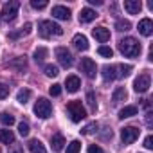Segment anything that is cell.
<instances>
[{"instance_id": "ab89813d", "label": "cell", "mask_w": 153, "mask_h": 153, "mask_svg": "<svg viewBox=\"0 0 153 153\" xmlns=\"http://www.w3.org/2000/svg\"><path fill=\"white\" fill-rule=\"evenodd\" d=\"M144 148H148V149L153 148V137H151V135H148V137L144 139Z\"/></svg>"}, {"instance_id": "4dcf8cb0", "label": "cell", "mask_w": 153, "mask_h": 153, "mask_svg": "<svg viewBox=\"0 0 153 153\" xmlns=\"http://www.w3.org/2000/svg\"><path fill=\"white\" fill-rule=\"evenodd\" d=\"M130 27H131V24L128 20H117V24H115L117 31H130Z\"/></svg>"}, {"instance_id": "cb8c5ba5", "label": "cell", "mask_w": 153, "mask_h": 153, "mask_svg": "<svg viewBox=\"0 0 153 153\" xmlns=\"http://www.w3.org/2000/svg\"><path fill=\"white\" fill-rule=\"evenodd\" d=\"M29 99H31V90H29V88H22V90L18 92V96H16V101L22 103V105H25Z\"/></svg>"}, {"instance_id": "7402d4cb", "label": "cell", "mask_w": 153, "mask_h": 153, "mask_svg": "<svg viewBox=\"0 0 153 153\" xmlns=\"http://www.w3.org/2000/svg\"><path fill=\"white\" fill-rule=\"evenodd\" d=\"M137 106H133V105H130V106H124L121 112H119V119H128V117H133V115H137Z\"/></svg>"}, {"instance_id": "83f0119b", "label": "cell", "mask_w": 153, "mask_h": 153, "mask_svg": "<svg viewBox=\"0 0 153 153\" xmlns=\"http://www.w3.org/2000/svg\"><path fill=\"white\" fill-rule=\"evenodd\" d=\"M0 123L6 124V126H11V124H15V117L11 114H7V112H2L0 114Z\"/></svg>"}, {"instance_id": "484cf974", "label": "cell", "mask_w": 153, "mask_h": 153, "mask_svg": "<svg viewBox=\"0 0 153 153\" xmlns=\"http://www.w3.org/2000/svg\"><path fill=\"white\" fill-rule=\"evenodd\" d=\"M115 70H119L117 78H126V76H130V72H131V65H119V67H115Z\"/></svg>"}, {"instance_id": "d590c367", "label": "cell", "mask_w": 153, "mask_h": 153, "mask_svg": "<svg viewBox=\"0 0 153 153\" xmlns=\"http://www.w3.org/2000/svg\"><path fill=\"white\" fill-rule=\"evenodd\" d=\"M31 6L34 9H45L47 7V2H45V0H31Z\"/></svg>"}, {"instance_id": "d4e9b609", "label": "cell", "mask_w": 153, "mask_h": 153, "mask_svg": "<svg viewBox=\"0 0 153 153\" xmlns=\"http://www.w3.org/2000/svg\"><path fill=\"white\" fill-rule=\"evenodd\" d=\"M47 56H49V51H47L45 47H38V49L34 51V59H36L38 63H42Z\"/></svg>"}, {"instance_id": "2e32d148", "label": "cell", "mask_w": 153, "mask_h": 153, "mask_svg": "<svg viewBox=\"0 0 153 153\" xmlns=\"http://www.w3.org/2000/svg\"><path fill=\"white\" fill-rule=\"evenodd\" d=\"M63 144H65V139H63L61 133H54L51 137V148H52V151H61Z\"/></svg>"}, {"instance_id": "e575fe53", "label": "cell", "mask_w": 153, "mask_h": 153, "mask_svg": "<svg viewBox=\"0 0 153 153\" xmlns=\"http://www.w3.org/2000/svg\"><path fill=\"white\" fill-rule=\"evenodd\" d=\"M97 130V124L96 123H90V124H87L83 130H81V133H85V135H90V133H94Z\"/></svg>"}, {"instance_id": "ac0fdd59", "label": "cell", "mask_w": 153, "mask_h": 153, "mask_svg": "<svg viewBox=\"0 0 153 153\" xmlns=\"http://www.w3.org/2000/svg\"><path fill=\"white\" fill-rule=\"evenodd\" d=\"M31 27H33L31 24H25L20 31H11V33H9V38H11V40H18V38H22V36H27V34L31 33Z\"/></svg>"}, {"instance_id": "1f68e13d", "label": "cell", "mask_w": 153, "mask_h": 153, "mask_svg": "<svg viewBox=\"0 0 153 153\" xmlns=\"http://www.w3.org/2000/svg\"><path fill=\"white\" fill-rule=\"evenodd\" d=\"M9 65H11V67H16L18 70H24V68L27 67V61H25V58H18V59H15V61H11Z\"/></svg>"}, {"instance_id": "60d3db41", "label": "cell", "mask_w": 153, "mask_h": 153, "mask_svg": "<svg viewBox=\"0 0 153 153\" xmlns=\"http://www.w3.org/2000/svg\"><path fill=\"white\" fill-rule=\"evenodd\" d=\"M88 153H103V149H101L97 144H90V146H88Z\"/></svg>"}, {"instance_id": "7c38bea8", "label": "cell", "mask_w": 153, "mask_h": 153, "mask_svg": "<svg viewBox=\"0 0 153 153\" xmlns=\"http://www.w3.org/2000/svg\"><path fill=\"white\" fill-rule=\"evenodd\" d=\"M52 16L58 20H68L70 18V11L65 6H54L52 7Z\"/></svg>"}, {"instance_id": "5bb4252c", "label": "cell", "mask_w": 153, "mask_h": 153, "mask_svg": "<svg viewBox=\"0 0 153 153\" xmlns=\"http://www.w3.org/2000/svg\"><path fill=\"white\" fill-rule=\"evenodd\" d=\"M92 34H94V38H96L97 42H101V43H105V42L110 40V31H108L106 27H96V29L92 31Z\"/></svg>"}, {"instance_id": "277c9868", "label": "cell", "mask_w": 153, "mask_h": 153, "mask_svg": "<svg viewBox=\"0 0 153 153\" xmlns=\"http://www.w3.org/2000/svg\"><path fill=\"white\" fill-rule=\"evenodd\" d=\"M18 9H20V2H16V0H11V2H6L2 6V20L4 22H13L18 15Z\"/></svg>"}, {"instance_id": "6da1fadb", "label": "cell", "mask_w": 153, "mask_h": 153, "mask_svg": "<svg viewBox=\"0 0 153 153\" xmlns=\"http://www.w3.org/2000/svg\"><path fill=\"white\" fill-rule=\"evenodd\" d=\"M119 51H121L124 56H128V58H137L142 49H140V43H139L135 38L128 36V38H123V40L119 42Z\"/></svg>"}, {"instance_id": "ee69618b", "label": "cell", "mask_w": 153, "mask_h": 153, "mask_svg": "<svg viewBox=\"0 0 153 153\" xmlns=\"http://www.w3.org/2000/svg\"><path fill=\"white\" fill-rule=\"evenodd\" d=\"M0 153H2V151H0Z\"/></svg>"}, {"instance_id": "44dd1931", "label": "cell", "mask_w": 153, "mask_h": 153, "mask_svg": "<svg viewBox=\"0 0 153 153\" xmlns=\"http://www.w3.org/2000/svg\"><path fill=\"white\" fill-rule=\"evenodd\" d=\"M0 142H4V144H15V133L11 130H0Z\"/></svg>"}, {"instance_id": "5b68a950", "label": "cell", "mask_w": 153, "mask_h": 153, "mask_svg": "<svg viewBox=\"0 0 153 153\" xmlns=\"http://www.w3.org/2000/svg\"><path fill=\"white\" fill-rule=\"evenodd\" d=\"M34 114H36L40 119L51 117V114H52V105H51V101H47L45 97H40V99L34 103Z\"/></svg>"}, {"instance_id": "603a6c76", "label": "cell", "mask_w": 153, "mask_h": 153, "mask_svg": "<svg viewBox=\"0 0 153 153\" xmlns=\"http://www.w3.org/2000/svg\"><path fill=\"white\" fill-rule=\"evenodd\" d=\"M126 96H128V94H126V90H124L123 87H117V88L114 90L112 101H114V103H121V101H124V99H126Z\"/></svg>"}, {"instance_id": "ffe728a7", "label": "cell", "mask_w": 153, "mask_h": 153, "mask_svg": "<svg viewBox=\"0 0 153 153\" xmlns=\"http://www.w3.org/2000/svg\"><path fill=\"white\" fill-rule=\"evenodd\" d=\"M103 78L105 81H114L117 76H115V67L114 65H105L103 67Z\"/></svg>"}, {"instance_id": "9a60e30c", "label": "cell", "mask_w": 153, "mask_h": 153, "mask_svg": "<svg viewBox=\"0 0 153 153\" xmlns=\"http://www.w3.org/2000/svg\"><path fill=\"white\" fill-rule=\"evenodd\" d=\"M124 9L130 15H139V11L142 9V4H140V0H126V2H124Z\"/></svg>"}, {"instance_id": "d6986e66", "label": "cell", "mask_w": 153, "mask_h": 153, "mask_svg": "<svg viewBox=\"0 0 153 153\" xmlns=\"http://www.w3.org/2000/svg\"><path fill=\"white\" fill-rule=\"evenodd\" d=\"M29 149H31V153H47V149H45V146L38 140V139H31L29 140Z\"/></svg>"}, {"instance_id": "f35d334b", "label": "cell", "mask_w": 153, "mask_h": 153, "mask_svg": "<svg viewBox=\"0 0 153 153\" xmlns=\"http://www.w3.org/2000/svg\"><path fill=\"white\" fill-rule=\"evenodd\" d=\"M146 124H148V128H153V114L149 110L146 112Z\"/></svg>"}, {"instance_id": "8d00e7d4", "label": "cell", "mask_w": 153, "mask_h": 153, "mask_svg": "<svg viewBox=\"0 0 153 153\" xmlns=\"http://www.w3.org/2000/svg\"><path fill=\"white\" fill-rule=\"evenodd\" d=\"M9 96V87L4 85V83H0V99H6Z\"/></svg>"}, {"instance_id": "f546056e", "label": "cell", "mask_w": 153, "mask_h": 153, "mask_svg": "<svg viewBox=\"0 0 153 153\" xmlns=\"http://www.w3.org/2000/svg\"><path fill=\"white\" fill-rule=\"evenodd\" d=\"M58 74H59V70H58L56 65H45V76H49V78H56Z\"/></svg>"}, {"instance_id": "4fadbf2b", "label": "cell", "mask_w": 153, "mask_h": 153, "mask_svg": "<svg viewBox=\"0 0 153 153\" xmlns=\"http://www.w3.org/2000/svg\"><path fill=\"white\" fill-rule=\"evenodd\" d=\"M139 33H140L142 36H149V34L153 33V22H151L149 18H142V20L139 22Z\"/></svg>"}, {"instance_id": "30bf717a", "label": "cell", "mask_w": 153, "mask_h": 153, "mask_svg": "<svg viewBox=\"0 0 153 153\" xmlns=\"http://www.w3.org/2000/svg\"><path fill=\"white\" fill-rule=\"evenodd\" d=\"M65 87H67V92H78L79 90V87H81V81H79V78L78 76H68V78L65 79Z\"/></svg>"}, {"instance_id": "7a4b0ae2", "label": "cell", "mask_w": 153, "mask_h": 153, "mask_svg": "<svg viewBox=\"0 0 153 153\" xmlns=\"http://www.w3.org/2000/svg\"><path fill=\"white\" fill-rule=\"evenodd\" d=\"M38 33H40L42 38H51L52 34H54V36L63 34V29H61L58 24L51 22V20H42L40 25H38Z\"/></svg>"}, {"instance_id": "52a82bcc", "label": "cell", "mask_w": 153, "mask_h": 153, "mask_svg": "<svg viewBox=\"0 0 153 153\" xmlns=\"http://www.w3.org/2000/svg\"><path fill=\"white\" fill-rule=\"evenodd\" d=\"M79 68H81V72H85V76L90 78V79H94L96 74H97V67H96V61L92 58H83L81 63H79Z\"/></svg>"}, {"instance_id": "e0dca14e", "label": "cell", "mask_w": 153, "mask_h": 153, "mask_svg": "<svg viewBox=\"0 0 153 153\" xmlns=\"http://www.w3.org/2000/svg\"><path fill=\"white\" fill-rule=\"evenodd\" d=\"M72 43H74V47L78 49V51H87L88 49V40L83 34H76L74 40H72Z\"/></svg>"}, {"instance_id": "7bdbcfd3", "label": "cell", "mask_w": 153, "mask_h": 153, "mask_svg": "<svg viewBox=\"0 0 153 153\" xmlns=\"http://www.w3.org/2000/svg\"><path fill=\"white\" fill-rule=\"evenodd\" d=\"M88 2H90L92 6H101V4H103V0H88Z\"/></svg>"}, {"instance_id": "ba28073f", "label": "cell", "mask_w": 153, "mask_h": 153, "mask_svg": "<svg viewBox=\"0 0 153 153\" xmlns=\"http://www.w3.org/2000/svg\"><path fill=\"white\" fill-rule=\"evenodd\" d=\"M54 52H56V58H58V61H59V65H61V67H65V68L72 67L74 58H72V54H70L65 47H58Z\"/></svg>"}, {"instance_id": "d6a6232c", "label": "cell", "mask_w": 153, "mask_h": 153, "mask_svg": "<svg viewBox=\"0 0 153 153\" xmlns=\"http://www.w3.org/2000/svg\"><path fill=\"white\" fill-rule=\"evenodd\" d=\"M97 52H99L101 56H105V58H112V56H114V51H112L110 47H106V45H101V47L97 49Z\"/></svg>"}, {"instance_id": "836d02e7", "label": "cell", "mask_w": 153, "mask_h": 153, "mask_svg": "<svg viewBox=\"0 0 153 153\" xmlns=\"http://www.w3.org/2000/svg\"><path fill=\"white\" fill-rule=\"evenodd\" d=\"M18 131H20V135H22V137H27V135H29V131H31V130H29V124H27L25 121H22V123L18 124Z\"/></svg>"}, {"instance_id": "9c48e42d", "label": "cell", "mask_w": 153, "mask_h": 153, "mask_svg": "<svg viewBox=\"0 0 153 153\" xmlns=\"http://www.w3.org/2000/svg\"><path fill=\"white\" fill-rule=\"evenodd\" d=\"M139 133H140L139 128H135V126H126V128L121 130V139H123L124 144H131V142H135V140L139 139Z\"/></svg>"}, {"instance_id": "4316f807", "label": "cell", "mask_w": 153, "mask_h": 153, "mask_svg": "<svg viewBox=\"0 0 153 153\" xmlns=\"http://www.w3.org/2000/svg\"><path fill=\"white\" fill-rule=\"evenodd\" d=\"M87 103H88L90 112H96V110H97V101H96V94H94V92H88V94H87Z\"/></svg>"}, {"instance_id": "3957f363", "label": "cell", "mask_w": 153, "mask_h": 153, "mask_svg": "<svg viewBox=\"0 0 153 153\" xmlns=\"http://www.w3.org/2000/svg\"><path fill=\"white\" fill-rule=\"evenodd\" d=\"M67 112H68L72 123H79L81 119L87 117V112H85V108H83V105L79 101H70L67 105Z\"/></svg>"}, {"instance_id": "b9f144b4", "label": "cell", "mask_w": 153, "mask_h": 153, "mask_svg": "<svg viewBox=\"0 0 153 153\" xmlns=\"http://www.w3.org/2000/svg\"><path fill=\"white\" fill-rule=\"evenodd\" d=\"M9 153H24V148L18 146V144H13V146L9 148Z\"/></svg>"}, {"instance_id": "8992f818", "label": "cell", "mask_w": 153, "mask_h": 153, "mask_svg": "<svg viewBox=\"0 0 153 153\" xmlns=\"http://www.w3.org/2000/svg\"><path fill=\"white\" fill-rule=\"evenodd\" d=\"M149 87H151V78H149V74H148V72L139 74V78H135V81H133V90H135L137 94H144V92H148Z\"/></svg>"}, {"instance_id": "74e56055", "label": "cell", "mask_w": 153, "mask_h": 153, "mask_svg": "<svg viewBox=\"0 0 153 153\" xmlns=\"http://www.w3.org/2000/svg\"><path fill=\"white\" fill-rule=\"evenodd\" d=\"M49 92H51V96H59L61 94V85H52L49 88Z\"/></svg>"}, {"instance_id": "f1b7e54d", "label": "cell", "mask_w": 153, "mask_h": 153, "mask_svg": "<svg viewBox=\"0 0 153 153\" xmlns=\"http://www.w3.org/2000/svg\"><path fill=\"white\" fill-rule=\"evenodd\" d=\"M79 149H81V142L79 140H72L67 146V153H79Z\"/></svg>"}, {"instance_id": "8fae6325", "label": "cell", "mask_w": 153, "mask_h": 153, "mask_svg": "<svg viewBox=\"0 0 153 153\" xmlns=\"http://www.w3.org/2000/svg\"><path fill=\"white\" fill-rule=\"evenodd\" d=\"M96 18H97V13H96L92 7H83L81 13H79V22H81V24H88V22H92V20H96Z\"/></svg>"}]
</instances>
